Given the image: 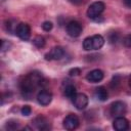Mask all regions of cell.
I'll return each mask as SVG.
<instances>
[{
    "mask_svg": "<svg viewBox=\"0 0 131 131\" xmlns=\"http://www.w3.org/2000/svg\"><path fill=\"white\" fill-rule=\"evenodd\" d=\"M63 55H64L63 48L60 46H55L48 53L45 54V59L46 60H58V59H61Z\"/></svg>",
    "mask_w": 131,
    "mask_h": 131,
    "instance_id": "cell-8",
    "label": "cell"
},
{
    "mask_svg": "<svg viewBox=\"0 0 131 131\" xmlns=\"http://www.w3.org/2000/svg\"><path fill=\"white\" fill-rule=\"evenodd\" d=\"M20 113L23 116H30L31 113H32V108L30 105H24L21 108H20Z\"/></svg>",
    "mask_w": 131,
    "mask_h": 131,
    "instance_id": "cell-19",
    "label": "cell"
},
{
    "mask_svg": "<svg viewBox=\"0 0 131 131\" xmlns=\"http://www.w3.org/2000/svg\"><path fill=\"white\" fill-rule=\"evenodd\" d=\"M81 74V69L79 68H73L69 71V75L71 77H76V76H79Z\"/></svg>",
    "mask_w": 131,
    "mask_h": 131,
    "instance_id": "cell-21",
    "label": "cell"
},
{
    "mask_svg": "<svg viewBox=\"0 0 131 131\" xmlns=\"http://www.w3.org/2000/svg\"><path fill=\"white\" fill-rule=\"evenodd\" d=\"M33 124L34 126L38 129V130H48L50 128L49 122L48 120L43 117V116H38L33 120Z\"/></svg>",
    "mask_w": 131,
    "mask_h": 131,
    "instance_id": "cell-13",
    "label": "cell"
},
{
    "mask_svg": "<svg viewBox=\"0 0 131 131\" xmlns=\"http://www.w3.org/2000/svg\"><path fill=\"white\" fill-rule=\"evenodd\" d=\"M103 76H104V74H103V72H102L101 70L95 69V70L90 71V72L87 74L86 79H87V81L90 82V83H98V82H100V81L103 79Z\"/></svg>",
    "mask_w": 131,
    "mask_h": 131,
    "instance_id": "cell-12",
    "label": "cell"
},
{
    "mask_svg": "<svg viewBox=\"0 0 131 131\" xmlns=\"http://www.w3.org/2000/svg\"><path fill=\"white\" fill-rule=\"evenodd\" d=\"M79 118L76 115L70 114L63 119V127L67 130H75L79 126Z\"/></svg>",
    "mask_w": 131,
    "mask_h": 131,
    "instance_id": "cell-9",
    "label": "cell"
},
{
    "mask_svg": "<svg viewBox=\"0 0 131 131\" xmlns=\"http://www.w3.org/2000/svg\"><path fill=\"white\" fill-rule=\"evenodd\" d=\"M126 111H127V106H126V103L123 102V101H115L111 104V107H110V112H111V115L114 116L115 118L116 117H121V116H124L126 114Z\"/></svg>",
    "mask_w": 131,
    "mask_h": 131,
    "instance_id": "cell-5",
    "label": "cell"
},
{
    "mask_svg": "<svg viewBox=\"0 0 131 131\" xmlns=\"http://www.w3.org/2000/svg\"><path fill=\"white\" fill-rule=\"evenodd\" d=\"M104 38L101 35H93L90 37H87L83 41V48L87 51L92 50H98L100 49L104 44Z\"/></svg>",
    "mask_w": 131,
    "mask_h": 131,
    "instance_id": "cell-2",
    "label": "cell"
},
{
    "mask_svg": "<svg viewBox=\"0 0 131 131\" xmlns=\"http://www.w3.org/2000/svg\"><path fill=\"white\" fill-rule=\"evenodd\" d=\"M113 128L117 131H125L129 129V121L123 116L116 117L113 122Z\"/></svg>",
    "mask_w": 131,
    "mask_h": 131,
    "instance_id": "cell-11",
    "label": "cell"
},
{
    "mask_svg": "<svg viewBox=\"0 0 131 131\" xmlns=\"http://www.w3.org/2000/svg\"><path fill=\"white\" fill-rule=\"evenodd\" d=\"M82 26L79 21L77 20H72L70 23H68L67 25V33L69 34V36L71 37H79L82 34Z\"/></svg>",
    "mask_w": 131,
    "mask_h": 131,
    "instance_id": "cell-7",
    "label": "cell"
},
{
    "mask_svg": "<svg viewBox=\"0 0 131 131\" xmlns=\"http://www.w3.org/2000/svg\"><path fill=\"white\" fill-rule=\"evenodd\" d=\"M129 86L131 87V76L129 77Z\"/></svg>",
    "mask_w": 131,
    "mask_h": 131,
    "instance_id": "cell-26",
    "label": "cell"
},
{
    "mask_svg": "<svg viewBox=\"0 0 131 131\" xmlns=\"http://www.w3.org/2000/svg\"><path fill=\"white\" fill-rule=\"evenodd\" d=\"M69 1L75 5H81V4H84L87 0H69Z\"/></svg>",
    "mask_w": 131,
    "mask_h": 131,
    "instance_id": "cell-24",
    "label": "cell"
},
{
    "mask_svg": "<svg viewBox=\"0 0 131 131\" xmlns=\"http://www.w3.org/2000/svg\"><path fill=\"white\" fill-rule=\"evenodd\" d=\"M104 8H105V5L103 2L101 1L93 2L87 9V16L91 19L97 20L98 17L101 15V13L104 11Z\"/></svg>",
    "mask_w": 131,
    "mask_h": 131,
    "instance_id": "cell-3",
    "label": "cell"
},
{
    "mask_svg": "<svg viewBox=\"0 0 131 131\" xmlns=\"http://www.w3.org/2000/svg\"><path fill=\"white\" fill-rule=\"evenodd\" d=\"M6 129L8 130H15L18 128V123L16 121H13V120H10V121H7L6 122V125H5Z\"/></svg>",
    "mask_w": 131,
    "mask_h": 131,
    "instance_id": "cell-17",
    "label": "cell"
},
{
    "mask_svg": "<svg viewBox=\"0 0 131 131\" xmlns=\"http://www.w3.org/2000/svg\"><path fill=\"white\" fill-rule=\"evenodd\" d=\"M123 2H124V4L126 6H128V7L131 8V0H123Z\"/></svg>",
    "mask_w": 131,
    "mask_h": 131,
    "instance_id": "cell-25",
    "label": "cell"
},
{
    "mask_svg": "<svg viewBox=\"0 0 131 131\" xmlns=\"http://www.w3.org/2000/svg\"><path fill=\"white\" fill-rule=\"evenodd\" d=\"M123 43H124V45H125L126 47H129V48H131V34L127 35V36L124 38V40H123Z\"/></svg>",
    "mask_w": 131,
    "mask_h": 131,
    "instance_id": "cell-23",
    "label": "cell"
},
{
    "mask_svg": "<svg viewBox=\"0 0 131 131\" xmlns=\"http://www.w3.org/2000/svg\"><path fill=\"white\" fill-rule=\"evenodd\" d=\"M10 46H11L10 42H8V41H6V40H2V41H1V52L3 53V52H5V51L9 50Z\"/></svg>",
    "mask_w": 131,
    "mask_h": 131,
    "instance_id": "cell-18",
    "label": "cell"
},
{
    "mask_svg": "<svg viewBox=\"0 0 131 131\" xmlns=\"http://www.w3.org/2000/svg\"><path fill=\"white\" fill-rule=\"evenodd\" d=\"M52 27H53V25H52V23L51 21H44L43 24H42V29L45 31V32H49V31H51L52 30Z\"/></svg>",
    "mask_w": 131,
    "mask_h": 131,
    "instance_id": "cell-20",
    "label": "cell"
},
{
    "mask_svg": "<svg viewBox=\"0 0 131 131\" xmlns=\"http://www.w3.org/2000/svg\"><path fill=\"white\" fill-rule=\"evenodd\" d=\"M33 43H34V45H35L36 47L42 48V47H44V45H45V39H44L42 36H36V37L34 38V40H33Z\"/></svg>",
    "mask_w": 131,
    "mask_h": 131,
    "instance_id": "cell-16",
    "label": "cell"
},
{
    "mask_svg": "<svg viewBox=\"0 0 131 131\" xmlns=\"http://www.w3.org/2000/svg\"><path fill=\"white\" fill-rule=\"evenodd\" d=\"M14 33L16 34V36L19 39H21L24 41H27L31 37V28L26 23H19L16 26V29H15V32Z\"/></svg>",
    "mask_w": 131,
    "mask_h": 131,
    "instance_id": "cell-4",
    "label": "cell"
},
{
    "mask_svg": "<svg viewBox=\"0 0 131 131\" xmlns=\"http://www.w3.org/2000/svg\"><path fill=\"white\" fill-rule=\"evenodd\" d=\"M118 39H119V35H118V33L114 32V33H111V34H110L108 40H110L111 43H116V42L118 41Z\"/></svg>",
    "mask_w": 131,
    "mask_h": 131,
    "instance_id": "cell-22",
    "label": "cell"
},
{
    "mask_svg": "<svg viewBox=\"0 0 131 131\" xmlns=\"http://www.w3.org/2000/svg\"><path fill=\"white\" fill-rule=\"evenodd\" d=\"M72 101L74 103V105L76 106L77 110L79 111H82V110H85L86 106L88 105V96L85 94V93H77L73 98H72Z\"/></svg>",
    "mask_w": 131,
    "mask_h": 131,
    "instance_id": "cell-6",
    "label": "cell"
},
{
    "mask_svg": "<svg viewBox=\"0 0 131 131\" xmlns=\"http://www.w3.org/2000/svg\"><path fill=\"white\" fill-rule=\"evenodd\" d=\"M52 100V93L48 90H45V89H42L38 92L37 94V101L43 105V106H46L48 105Z\"/></svg>",
    "mask_w": 131,
    "mask_h": 131,
    "instance_id": "cell-10",
    "label": "cell"
},
{
    "mask_svg": "<svg viewBox=\"0 0 131 131\" xmlns=\"http://www.w3.org/2000/svg\"><path fill=\"white\" fill-rule=\"evenodd\" d=\"M63 94L64 96L69 97V98H73L76 94H77V90H76V87L73 85V84H68L66 85V87L63 88Z\"/></svg>",
    "mask_w": 131,
    "mask_h": 131,
    "instance_id": "cell-15",
    "label": "cell"
},
{
    "mask_svg": "<svg viewBox=\"0 0 131 131\" xmlns=\"http://www.w3.org/2000/svg\"><path fill=\"white\" fill-rule=\"evenodd\" d=\"M45 82L46 81L44 80L42 74H40L38 72L30 73L23 79V81L19 84L20 92H21L23 96L26 97V99H29L32 96V94L34 93V91L38 87L43 86L45 84Z\"/></svg>",
    "mask_w": 131,
    "mask_h": 131,
    "instance_id": "cell-1",
    "label": "cell"
},
{
    "mask_svg": "<svg viewBox=\"0 0 131 131\" xmlns=\"http://www.w3.org/2000/svg\"><path fill=\"white\" fill-rule=\"evenodd\" d=\"M94 95H95V97H96L98 100H100V101H105V100L107 99V97H108L107 90H106V88L103 87V86L97 87V88L95 89Z\"/></svg>",
    "mask_w": 131,
    "mask_h": 131,
    "instance_id": "cell-14",
    "label": "cell"
}]
</instances>
